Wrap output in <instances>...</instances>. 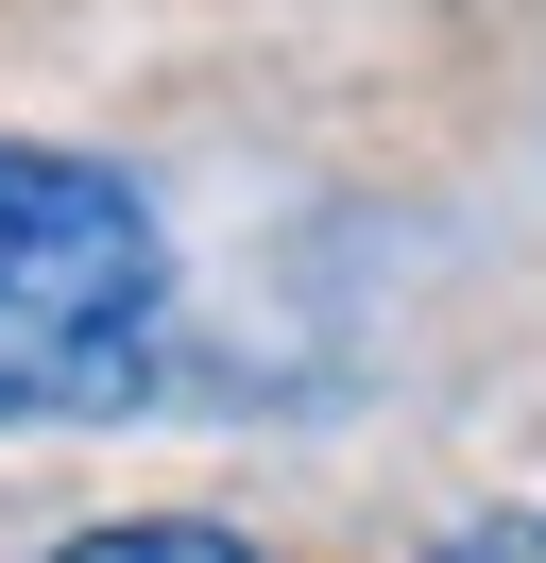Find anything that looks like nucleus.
<instances>
[{
	"mask_svg": "<svg viewBox=\"0 0 546 563\" xmlns=\"http://www.w3.org/2000/svg\"><path fill=\"white\" fill-rule=\"evenodd\" d=\"M171 324V240L102 154L0 137V427L120 410Z\"/></svg>",
	"mask_w": 546,
	"mask_h": 563,
	"instance_id": "1",
	"label": "nucleus"
},
{
	"mask_svg": "<svg viewBox=\"0 0 546 563\" xmlns=\"http://www.w3.org/2000/svg\"><path fill=\"white\" fill-rule=\"evenodd\" d=\"M512 563H546V529H529V547H512Z\"/></svg>",
	"mask_w": 546,
	"mask_h": 563,
	"instance_id": "4",
	"label": "nucleus"
},
{
	"mask_svg": "<svg viewBox=\"0 0 546 563\" xmlns=\"http://www.w3.org/2000/svg\"><path fill=\"white\" fill-rule=\"evenodd\" d=\"M427 563H512V547H427Z\"/></svg>",
	"mask_w": 546,
	"mask_h": 563,
	"instance_id": "3",
	"label": "nucleus"
},
{
	"mask_svg": "<svg viewBox=\"0 0 546 563\" xmlns=\"http://www.w3.org/2000/svg\"><path fill=\"white\" fill-rule=\"evenodd\" d=\"M34 563H256V547L205 529V512H120V529H68V547H34Z\"/></svg>",
	"mask_w": 546,
	"mask_h": 563,
	"instance_id": "2",
	"label": "nucleus"
}]
</instances>
